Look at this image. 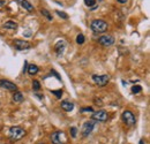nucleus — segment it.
<instances>
[{
    "label": "nucleus",
    "mask_w": 150,
    "mask_h": 144,
    "mask_svg": "<svg viewBox=\"0 0 150 144\" xmlns=\"http://www.w3.org/2000/svg\"><path fill=\"white\" fill-rule=\"evenodd\" d=\"M33 89H34L35 91H39V90H40V83H39V81L35 80V81L33 82Z\"/></svg>",
    "instance_id": "nucleus-19"
},
{
    "label": "nucleus",
    "mask_w": 150,
    "mask_h": 144,
    "mask_svg": "<svg viewBox=\"0 0 150 144\" xmlns=\"http://www.w3.org/2000/svg\"><path fill=\"white\" fill-rule=\"evenodd\" d=\"M40 13H42V14H43L45 18H47L49 21H51V20H52V15L50 14V12H49L47 9H40Z\"/></svg>",
    "instance_id": "nucleus-17"
},
{
    "label": "nucleus",
    "mask_w": 150,
    "mask_h": 144,
    "mask_svg": "<svg viewBox=\"0 0 150 144\" xmlns=\"http://www.w3.org/2000/svg\"><path fill=\"white\" fill-rule=\"evenodd\" d=\"M51 92L57 96V98H61V96H62V90H51Z\"/></svg>",
    "instance_id": "nucleus-22"
},
{
    "label": "nucleus",
    "mask_w": 150,
    "mask_h": 144,
    "mask_svg": "<svg viewBox=\"0 0 150 144\" xmlns=\"http://www.w3.org/2000/svg\"><path fill=\"white\" fill-rule=\"evenodd\" d=\"M24 135H25V130L21 127L14 126L9 129V136L12 141H19L22 137H24Z\"/></svg>",
    "instance_id": "nucleus-2"
},
{
    "label": "nucleus",
    "mask_w": 150,
    "mask_h": 144,
    "mask_svg": "<svg viewBox=\"0 0 150 144\" xmlns=\"http://www.w3.org/2000/svg\"><path fill=\"white\" fill-rule=\"evenodd\" d=\"M93 81L95 82V84H97L98 87H104L109 83L110 81V76L109 75H94L93 76Z\"/></svg>",
    "instance_id": "nucleus-7"
},
{
    "label": "nucleus",
    "mask_w": 150,
    "mask_h": 144,
    "mask_svg": "<svg viewBox=\"0 0 150 144\" xmlns=\"http://www.w3.org/2000/svg\"><path fill=\"white\" fill-rule=\"evenodd\" d=\"M4 27H5L6 29H11V30H15V29L18 28V23H16V22H14V21H7V22H5V24H4Z\"/></svg>",
    "instance_id": "nucleus-15"
},
{
    "label": "nucleus",
    "mask_w": 150,
    "mask_h": 144,
    "mask_svg": "<svg viewBox=\"0 0 150 144\" xmlns=\"http://www.w3.org/2000/svg\"><path fill=\"white\" fill-rule=\"evenodd\" d=\"M90 28H91V30L96 32V34H102V32H105L106 30H108V28H109V24L105 22V21H103V20H94L91 23H90Z\"/></svg>",
    "instance_id": "nucleus-1"
},
{
    "label": "nucleus",
    "mask_w": 150,
    "mask_h": 144,
    "mask_svg": "<svg viewBox=\"0 0 150 144\" xmlns=\"http://www.w3.org/2000/svg\"><path fill=\"white\" fill-rule=\"evenodd\" d=\"M51 142L53 144H66L67 140L62 131H56L51 135Z\"/></svg>",
    "instance_id": "nucleus-5"
},
{
    "label": "nucleus",
    "mask_w": 150,
    "mask_h": 144,
    "mask_svg": "<svg viewBox=\"0 0 150 144\" xmlns=\"http://www.w3.org/2000/svg\"><path fill=\"white\" fill-rule=\"evenodd\" d=\"M23 99H24L23 95L21 92H19V91H15V93L13 95V102L14 103H22Z\"/></svg>",
    "instance_id": "nucleus-14"
},
{
    "label": "nucleus",
    "mask_w": 150,
    "mask_h": 144,
    "mask_svg": "<svg viewBox=\"0 0 150 144\" xmlns=\"http://www.w3.org/2000/svg\"><path fill=\"white\" fill-rule=\"evenodd\" d=\"M56 13L60 16V18H65V20H67L68 18V15L66 14V13H64V12H60V11H56Z\"/></svg>",
    "instance_id": "nucleus-24"
},
{
    "label": "nucleus",
    "mask_w": 150,
    "mask_h": 144,
    "mask_svg": "<svg viewBox=\"0 0 150 144\" xmlns=\"http://www.w3.org/2000/svg\"><path fill=\"white\" fill-rule=\"evenodd\" d=\"M93 119H94L95 121L105 122V121H108V119H109V114H108V112H105L104 109H99V111L95 112L94 114H93Z\"/></svg>",
    "instance_id": "nucleus-9"
},
{
    "label": "nucleus",
    "mask_w": 150,
    "mask_h": 144,
    "mask_svg": "<svg viewBox=\"0 0 150 144\" xmlns=\"http://www.w3.org/2000/svg\"><path fill=\"white\" fill-rule=\"evenodd\" d=\"M117 1H118V2H120V4H126L128 0H117Z\"/></svg>",
    "instance_id": "nucleus-27"
},
{
    "label": "nucleus",
    "mask_w": 150,
    "mask_h": 144,
    "mask_svg": "<svg viewBox=\"0 0 150 144\" xmlns=\"http://www.w3.org/2000/svg\"><path fill=\"white\" fill-rule=\"evenodd\" d=\"M61 108L64 111H66V112H71L74 108V104L68 102V100H64V102H61Z\"/></svg>",
    "instance_id": "nucleus-12"
},
{
    "label": "nucleus",
    "mask_w": 150,
    "mask_h": 144,
    "mask_svg": "<svg viewBox=\"0 0 150 144\" xmlns=\"http://www.w3.org/2000/svg\"><path fill=\"white\" fill-rule=\"evenodd\" d=\"M13 44H14V47H15L16 50H19V51L29 50V49L31 47L30 43L27 42V40H23V39H15V40L13 42Z\"/></svg>",
    "instance_id": "nucleus-8"
},
{
    "label": "nucleus",
    "mask_w": 150,
    "mask_h": 144,
    "mask_svg": "<svg viewBox=\"0 0 150 144\" xmlns=\"http://www.w3.org/2000/svg\"><path fill=\"white\" fill-rule=\"evenodd\" d=\"M4 5V1H0V6H2Z\"/></svg>",
    "instance_id": "nucleus-29"
},
{
    "label": "nucleus",
    "mask_w": 150,
    "mask_h": 144,
    "mask_svg": "<svg viewBox=\"0 0 150 144\" xmlns=\"http://www.w3.org/2000/svg\"><path fill=\"white\" fill-rule=\"evenodd\" d=\"M142 90V87L141 85H136V87H133L132 88V92L133 93H139V92H141Z\"/></svg>",
    "instance_id": "nucleus-20"
},
{
    "label": "nucleus",
    "mask_w": 150,
    "mask_h": 144,
    "mask_svg": "<svg viewBox=\"0 0 150 144\" xmlns=\"http://www.w3.org/2000/svg\"><path fill=\"white\" fill-rule=\"evenodd\" d=\"M95 126H96V121H93V120L86 121L82 126V129H81V135L83 137H88L91 134V131L94 130Z\"/></svg>",
    "instance_id": "nucleus-3"
},
{
    "label": "nucleus",
    "mask_w": 150,
    "mask_h": 144,
    "mask_svg": "<svg viewBox=\"0 0 150 144\" xmlns=\"http://www.w3.org/2000/svg\"><path fill=\"white\" fill-rule=\"evenodd\" d=\"M28 69V61H24V66H23V73H27Z\"/></svg>",
    "instance_id": "nucleus-26"
},
{
    "label": "nucleus",
    "mask_w": 150,
    "mask_h": 144,
    "mask_svg": "<svg viewBox=\"0 0 150 144\" xmlns=\"http://www.w3.org/2000/svg\"><path fill=\"white\" fill-rule=\"evenodd\" d=\"M27 72L29 73L30 75H35V74H37L38 73V67L36 65H28V69H27Z\"/></svg>",
    "instance_id": "nucleus-16"
},
{
    "label": "nucleus",
    "mask_w": 150,
    "mask_h": 144,
    "mask_svg": "<svg viewBox=\"0 0 150 144\" xmlns=\"http://www.w3.org/2000/svg\"><path fill=\"white\" fill-rule=\"evenodd\" d=\"M76 134H77V128H76V127H72V128H71V136H72L73 138H75V137H76Z\"/></svg>",
    "instance_id": "nucleus-23"
},
{
    "label": "nucleus",
    "mask_w": 150,
    "mask_h": 144,
    "mask_svg": "<svg viewBox=\"0 0 150 144\" xmlns=\"http://www.w3.org/2000/svg\"><path fill=\"white\" fill-rule=\"evenodd\" d=\"M93 111H94V109H93L91 107H83L82 109H81L82 113H84V112H93Z\"/></svg>",
    "instance_id": "nucleus-25"
},
{
    "label": "nucleus",
    "mask_w": 150,
    "mask_h": 144,
    "mask_svg": "<svg viewBox=\"0 0 150 144\" xmlns=\"http://www.w3.org/2000/svg\"><path fill=\"white\" fill-rule=\"evenodd\" d=\"M84 4L88 6V7H93L96 5V0H84Z\"/></svg>",
    "instance_id": "nucleus-21"
},
{
    "label": "nucleus",
    "mask_w": 150,
    "mask_h": 144,
    "mask_svg": "<svg viewBox=\"0 0 150 144\" xmlns=\"http://www.w3.org/2000/svg\"><path fill=\"white\" fill-rule=\"evenodd\" d=\"M54 50H56L57 54L60 55L64 52V50H65V43L64 42H58L56 44V46H54Z\"/></svg>",
    "instance_id": "nucleus-13"
},
{
    "label": "nucleus",
    "mask_w": 150,
    "mask_h": 144,
    "mask_svg": "<svg viewBox=\"0 0 150 144\" xmlns=\"http://www.w3.org/2000/svg\"><path fill=\"white\" fill-rule=\"evenodd\" d=\"M16 2L19 4L22 8H24L28 12H33L34 11V6L28 1V0H16Z\"/></svg>",
    "instance_id": "nucleus-11"
},
{
    "label": "nucleus",
    "mask_w": 150,
    "mask_h": 144,
    "mask_svg": "<svg viewBox=\"0 0 150 144\" xmlns=\"http://www.w3.org/2000/svg\"><path fill=\"white\" fill-rule=\"evenodd\" d=\"M100 1H102V0H100Z\"/></svg>",
    "instance_id": "nucleus-30"
},
{
    "label": "nucleus",
    "mask_w": 150,
    "mask_h": 144,
    "mask_svg": "<svg viewBox=\"0 0 150 144\" xmlns=\"http://www.w3.org/2000/svg\"><path fill=\"white\" fill-rule=\"evenodd\" d=\"M84 40H86V38H84V36H83L82 34L77 35V37H76V43H77L79 45H82V44L84 43Z\"/></svg>",
    "instance_id": "nucleus-18"
},
{
    "label": "nucleus",
    "mask_w": 150,
    "mask_h": 144,
    "mask_svg": "<svg viewBox=\"0 0 150 144\" xmlns=\"http://www.w3.org/2000/svg\"><path fill=\"white\" fill-rule=\"evenodd\" d=\"M139 144H146V143H144V142H143V141L141 140V141H140V143H139Z\"/></svg>",
    "instance_id": "nucleus-28"
},
{
    "label": "nucleus",
    "mask_w": 150,
    "mask_h": 144,
    "mask_svg": "<svg viewBox=\"0 0 150 144\" xmlns=\"http://www.w3.org/2000/svg\"><path fill=\"white\" fill-rule=\"evenodd\" d=\"M98 44L104 47H110L114 44V37L111 35H103L98 38Z\"/></svg>",
    "instance_id": "nucleus-6"
},
{
    "label": "nucleus",
    "mask_w": 150,
    "mask_h": 144,
    "mask_svg": "<svg viewBox=\"0 0 150 144\" xmlns=\"http://www.w3.org/2000/svg\"><path fill=\"white\" fill-rule=\"evenodd\" d=\"M0 87L9 91L18 90V87H16L13 82H11V81H8V80H0Z\"/></svg>",
    "instance_id": "nucleus-10"
},
{
    "label": "nucleus",
    "mask_w": 150,
    "mask_h": 144,
    "mask_svg": "<svg viewBox=\"0 0 150 144\" xmlns=\"http://www.w3.org/2000/svg\"><path fill=\"white\" fill-rule=\"evenodd\" d=\"M121 118H122V121H124L128 127L135 126L136 120H135V116H134V114L132 113L131 111H125V112L122 113Z\"/></svg>",
    "instance_id": "nucleus-4"
}]
</instances>
